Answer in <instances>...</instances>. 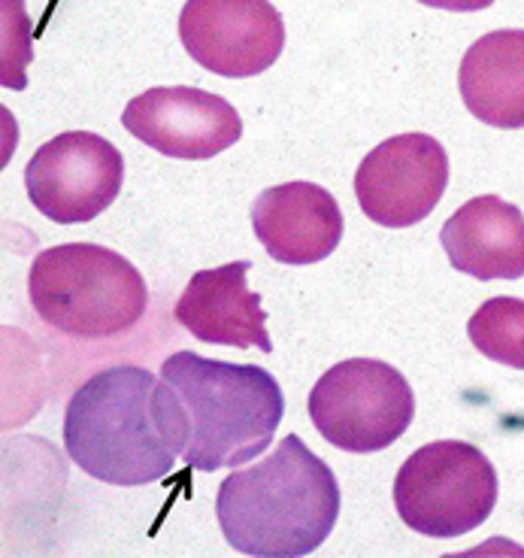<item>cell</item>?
I'll return each instance as SVG.
<instances>
[{
  "instance_id": "cell-1",
  "label": "cell",
  "mask_w": 524,
  "mask_h": 558,
  "mask_svg": "<svg viewBox=\"0 0 524 558\" xmlns=\"http://www.w3.org/2000/svg\"><path fill=\"white\" fill-rule=\"evenodd\" d=\"M158 395L176 456L204 474L258 459L285 416V398L270 371L197 352H173L161 364Z\"/></svg>"
},
{
  "instance_id": "cell-2",
  "label": "cell",
  "mask_w": 524,
  "mask_h": 558,
  "mask_svg": "<svg viewBox=\"0 0 524 558\" xmlns=\"http://www.w3.org/2000/svg\"><path fill=\"white\" fill-rule=\"evenodd\" d=\"M216 517L236 553L297 558L316 553L340 517L337 476L297 434L267 459L231 474L216 495Z\"/></svg>"
},
{
  "instance_id": "cell-3",
  "label": "cell",
  "mask_w": 524,
  "mask_h": 558,
  "mask_svg": "<svg viewBox=\"0 0 524 558\" xmlns=\"http://www.w3.org/2000/svg\"><path fill=\"white\" fill-rule=\"evenodd\" d=\"M161 379L137 364L97 371L73 391L64 413V449L76 468L107 486H149L176 468L164 428Z\"/></svg>"
},
{
  "instance_id": "cell-4",
  "label": "cell",
  "mask_w": 524,
  "mask_h": 558,
  "mask_svg": "<svg viewBox=\"0 0 524 558\" xmlns=\"http://www.w3.org/2000/svg\"><path fill=\"white\" fill-rule=\"evenodd\" d=\"M31 307L68 337H115L146 313L149 292L124 255L97 243L42 250L28 274Z\"/></svg>"
},
{
  "instance_id": "cell-5",
  "label": "cell",
  "mask_w": 524,
  "mask_h": 558,
  "mask_svg": "<svg viewBox=\"0 0 524 558\" xmlns=\"http://www.w3.org/2000/svg\"><path fill=\"white\" fill-rule=\"evenodd\" d=\"M497 471L483 449L437 440L415 449L394 480L403 525L425 537H461L479 529L497 507Z\"/></svg>"
},
{
  "instance_id": "cell-6",
  "label": "cell",
  "mask_w": 524,
  "mask_h": 558,
  "mask_svg": "<svg viewBox=\"0 0 524 558\" xmlns=\"http://www.w3.org/2000/svg\"><path fill=\"white\" fill-rule=\"evenodd\" d=\"M415 395L398 367L379 359H349L321 374L309 391L316 432L343 452H379L413 425Z\"/></svg>"
},
{
  "instance_id": "cell-7",
  "label": "cell",
  "mask_w": 524,
  "mask_h": 558,
  "mask_svg": "<svg viewBox=\"0 0 524 558\" xmlns=\"http://www.w3.org/2000/svg\"><path fill=\"white\" fill-rule=\"evenodd\" d=\"M122 182V153L92 131L58 134L42 143L25 168L31 204L58 225L97 219L119 197Z\"/></svg>"
},
{
  "instance_id": "cell-8",
  "label": "cell",
  "mask_w": 524,
  "mask_h": 558,
  "mask_svg": "<svg viewBox=\"0 0 524 558\" xmlns=\"http://www.w3.org/2000/svg\"><path fill=\"white\" fill-rule=\"evenodd\" d=\"M182 49L209 73L248 80L285 49V22L270 0H188L180 15Z\"/></svg>"
},
{
  "instance_id": "cell-9",
  "label": "cell",
  "mask_w": 524,
  "mask_h": 558,
  "mask_svg": "<svg viewBox=\"0 0 524 558\" xmlns=\"http://www.w3.org/2000/svg\"><path fill=\"white\" fill-rule=\"evenodd\" d=\"M449 185V155L428 134H398L379 143L355 173L364 216L382 228H413L428 219Z\"/></svg>"
},
{
  "instance_id": "cell-10",
  "label": "cell",
  "mask_w": 524,
  "mask_h": 558,
  "mask_svg": "<svg viewBox=\"0 0 524 558\" xmlns=\"http://www.w3.org/2000/svg\"><path fill=\"white\" fill-rule=\"evenodd\" d=\"M122 125L155 153L207 161L243 137L240 112L219 95L188 85H158L124 107Z\"/></svg>"
},
{
  "instance_id": "cell-11",
  "label": "cell",
  "mask_w": 524,
  "mask_h": 558,
  "mask_svg": "<svg viewBox=\"0 0 524 558\" xmlns=\"http://www.w3.org/2000/svg\"><path fill=\"white\" fill-rule=\"evenodd\" d=\"M252 228L279 265H316L340 246L343 213L316 182H282L258 195Z\"/></svg>"
},
{
  "instance_id": "cell-12",
  "label": "cell",
  "mask_w": 524,
  "mask_h": 558,
  "mask_svg": "<svg viewBox=\"0 0 524 558\" xmlns=\"http://www.w3.org/2000/svg\"><path fill=\"white\" fill-rule=\"evenodd\" d=\"M248 267L252 262L197 270L185 292L180 294L173 316L182 328L216 347H236L273 352V340L267 335V313L261 310V294L248 289Z\"/></svg>"
},
{
  "instance_id": "cell-13",
  "label": "cell",
  "mask_w": 524,
  "mask_h": 558,
  "mask_svg": "<svg viewBox=\"0 0 524 558\" xmlns=\"http://www.w3.org/2000/svg\"><path fill=\"white\" fill-rule=\"evenodd\" d=\"M455 270L488 279L524 277V213L497 195H479L458 207L440 231Z\"/></svg>"
},
{
  "instance_id": "cell-14",
  "label": "cell",
  "mask_w": 524,
  "mask_h": 558,
  "mask_svg": "<svg viewBox=\"0 0 524 558\" xmlns=\"http://www.w3.org/2000/svg\"><path fill=\"white\" fill-rule=\"evenodd\" d=\"M458 88L485 125L524 128V31H491L473 43L461 58Z\"/></svg>"
},
{
  "instance_id": "cell-15",
  "label": "cell",
  "mask_w": 524,
  "mask_h": 558,
  "mask_svg": "<svg viewBox=\"0 0 524 558\" xmlns=\"http://www.w3.org/2000/svg\"><path fill=\"white\" fill-rule=\"evenodd\" d=\"M473 347L485 359L524 371V301L522 298H491L467 322Z\"/></svg>"
},
{
  "instance_id": "cell-16",
  "label": "cell",
  "mask_w": 524,
  "mask_h": 558,
  "mask_svg": "<svg viewBox=\"0 0 524 558\" xmlns=\"http://www.w3.org/2000/svg\"><path fill=\"white\" fill-rule=\"evenodd\" d=\"M425 7H434V10H449V13H479V10H488L495 0H418Z\"/></svg>"
}]
</instances>
